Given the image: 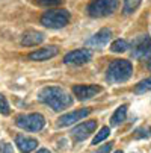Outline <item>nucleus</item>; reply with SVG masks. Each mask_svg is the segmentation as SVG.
I'll return each mask as SVG.
<instances>
[{
  "label": "nucleus",
  "mask_w": 151,
  "mask_h": 153,
  "mask_svg": "<svg viewBox=\"0 0 151 153\" xmlns=\"http://www.w3.org/2000/svg\"><path fill=\"white\" fill-rule=\"evenodd\" d=\"M133 65L127 59H115L106 73V80L110 83H122L132 77Z\"/></svg>",
  "instance_id": "obj_2"
},
{
  "label": "nucleus",
  "mask_w": 151,
  "mask_h": 153,
  "mask_svg": "<svg viewBox=\"0 0 151 153\" xmlns=\"http://www.w3.org/2000/svg\"><path fill=\"white\" fill-rule=\"evenodd\" d=\"M39 100L42 103L49 105L53 111H63L73 105V97L65 90L57 88V86H47L39 93Z\"/></svg>",
  "instance_id": "obj_1"
},
{
  "label": "nucleus",
  "mask_w": 151,
  "mask_h": 153,
  "mask_svg": "<svg viewBox=\"0 0 151 153\" xmlns=\"http://www.w3.org/2000/svg\"><path fill=\"white\" fill-rule=\"evenodd\" d=\"M91 58H92L91 50H88V49H77V50H73V52L67 53L65 58H63V62L68 64V65H82L85 62L91 61Z\"/></svg>",
  "instance_id": "obj_7"
},
{
  "label": "nucleus",
  "mask_w": 151,
  "mask_h": 153,
  "mask_svg": "<svg viewBox=\"0 0 151 153\" xmlns=\"http://www.w3.org/2000/svg\"><path fill=\"white\" fill-rule=\"evenodd\" d=\"M112 146H113V144H112V143H109V144H106V146L100 147V149H98L95 153H109V152L112 150Z\"/></svg>",
  "instance_id": "obj_24"
},
{
  "label": "nucleus",
  "mask_w": 151,
  "mask_h": 153,
  "mask_svg": "<svg viewBox=\"0 0 151 153\" xmlns=\"http://www.w3.org/2000/svg\"><path fill=\"white\" fill-rule=\"evenodd\" d=\"M141 5V0H124V12L130 14Z\"/></svg>",
  "instance_id": "obj_19"
},
{
  "label": "nucleus",
  "mask_w": 151,
  "mask_h": 153,
  "mask_svg": "<svg viewBox=\"0 0 151 153\" xmlns=\"http://www.w3.org/2000/svg\"><path fill=\"white\" fill-rule=\"evenodd\" d=\"M15 146L20 149V152L30 153L32 150H35L38 147V141L35 138H29V137H24V135H18L15 138Z\"/></svg>",
  "instance_id": "obj_14"
},
{
  "label": "nucleus",
  "mask_w": 151,
  "mask_h": 153,
  "mask_svg": "<svg viewBox=\"0 0 151 153\" xmlns=\"http://www.w3.org/2000/svg\"><path fill=\"white\" fill-rule=\"evenodd\" d=\"M95 129H97V120H89V121H85V123L76 126V127L73 129L71 135H73L74 140H77V141H83V140L88 138Z\"/></svg>",
  "instance_id": "obj_10"
},
{
  "label": "nucleus",
  "mask_w": 151,
  "mask_h": 153,
  "mask_svg": "<svg viewBox=\"0 0 151 153\" xmlns=\"http://www.w3.org/2000/svg\"><path fill=\"white\" fill-rule=\"evenodd\" d=\"M44 41V33L38 32V30H27L23 33V38H21V44L26 47H33L38 46Z\"/></svg>",
  "instance_id": "obj_13"
},
{
  "label": "nucleus",
  "mask_w": 151,
  "mask_h": 153,
  "mask_svg": "<svg viewBox=\"0 0 151 153\" xmlns=\"http://www.w3.org/2000/svg\"><path fill=\"white\" fill-rule=\"evenodd\" d=\"M136 138H150L151 137V127L150 126H142L136 130Z\"/></svg>",
  "instance_id": "obj_21"
},
{
  "label": "nucleus",
  "mask_w": 151,
  "mask_h": 153,
  "mask_svg": "<svg viewBox=\"0 0 151 153\" xmlns=\"http://www.w3.org/2000/svg\"><path fill=\"white\" fill-rule=\"evenodd\" d=\"M57 53H59L57 46H49L44 49H39L36 52H32L29 55V59L30 61H47V59H52L53 56H56Z\"/></svg>",
  "instance_id": "obj_12"
},
{
  "label": "nucleus",
  "mask_w": 151,
  "mask_h": 153,
  "mask_svg": "<svg viewBox=\"0 0 151 153\" xmlns=\"http://www.w3.org/2000/svg\"><path fill=\"white\" fill-rule=\"evenodd\" d=\"M35 2L41 6H57L63 2V0H35Z\"/></svg>",
  "instance_id": "obj_22"
},
{
  "label": "nucleus",
  "mask_w": 151,
  "mask_h": 153,
  "mask_svg": "<svg viewBox=\"0 0 151 153\" xmlns=\"http://www.w3.org/2000/svg\"><path fill=\"white\" fill-rule=\"evenodd\" d=\"M150 70H151V62H150Z\"/></svg>",
  "instance_id": "obj_27"
},
{
  "label": "nucleus",
  "mask_w": 151,
  "mask_h": 153,
  "mask_svg": "<svg viewBox=\"0 0 151 153\" xmlns=\"http://www.w3.org/2000/svg\"><path fill=\"white\" fill-rule=\"evenodd\" d=\"M36 153H50V152H49L47 149H41V150H38Z\"/></svg>",
  "instance_id": "obj_25"
},
{
  "label": "nucleus",
  "mask_w": 151,
  "mask_h": 153,
  "mask_svg": "<svg viewBox=\"0 0 151 153\" xmlns=\"http://www.w3.org/2000/svg\"><path fill=\"white\" fill-rule=\"evenodd\" d=\"M100 91H101V86H98V85H76L73 88V93H74V96L79 100L92 99Z\"/></svg>",
  "instance_id": "obj_11"
},
{
  "label": "nucleus",
  "mask_w": 151,
  "mask_h": 153,
  "mask_svg": "<svg viewBox=\"0 0 151 153\" xmlns=\"http://www.w3.org/2000/svg\"><path fill=\"white\" fill-rule=\"evenodd\" d=\"M89 114H91V108H82V109H77V111L68 112V114L62 115V117L57 120V126H60V127L71 126V124L80 121L82 118H85L86 115H89Z\"/></svg>",
  "instance_id": "obj_8"
},
{
  "label": "nucleus",
  "mask_w": 151,
  "mask_h": 153,
  "mask_svg": "<svg viewBox=\"0 0 151 153\" xmlns=\"http://www.w3.org/2000/svg\"><path fill=\"white\" fill-rule=\"evenodd\" d=\"M112 38V30L110 29H101L98 30L94 36H91L88 41H86V46L92 47V49H103L109 44V39Z\"/></svg>",
  "instance_id": "obj_9"
},
{
  "label": "nucleus",
  "mask_w": 151,
  "mask_h": 153,
  "mask_svg": "<svg viewBox=\"0 0 151 153\" xmlns=\"http://www.w3.org/2000/svg\"><path fill=\"white\" fill-rule=\"evenodd\" d=\"M119 0H91L88 5V14L94 18L107 17L116 11Z\"/></svg>",
  "instance_id": "obj_4"
},
{
  "label": "nucleus",
  "mask_w": 151,
  "mask_h": 153,
  "mask_svg": "<svg viewBox=\"0 0 151 153\" xmlns=\"http://www.w3.org/2000/svg\"><path fill=\"white\" fill-rule=\"evenodd\" d=\"M70 21V12L67 9H52L44 12L41 17V25L49 29H60L65 27Z\"/></svg>",
  "instance_id": "obj_3"
},
{
  "label": "nucleus",
  "mask_w": 151,
  "mask_h": 153,
  "mask_svg": "<svg viewBox=\"0 0 151 153\" xmlns=\"http://www.w3.org/2000/svg\"><path fill=\"white\" fill-rule=\"evenodd\" d=\"M0 153H14V149L8 143H0Z\"/></svg>",
  "instance_id": "obj_23"
},
{
  "label": "nucleus",
  "mask_w": 151,
  "mask_h": 153,
  "mask_svg": "<svg viewBox=\"0 0 151 153\" xmlns=\"http://www.w3.org/2000/svg\"><path fill=\"white\" fill-rule=\"evenodd\" d=\"M113 153H122V150H116V152H113Z\"/></svg>",
  "instance_id": "obj_26"
},
{
  "label": "nucleus",
  "mask_w": 151,
  "mask_h": 153,
  "mask_svg": "<svg viewBox=\"0 0 151 153\" xmlns=\"http://www.w3.org/2000/svg\"><path fill=\"white\" fill-rule=\"evenodd\" d=\"M15 124L20 127V129H24V130H29V132H38L42 127L46 126V118L44 115L41 114H23V115H18L15 118Z\"/></svg>",
  "instance_id": "obj_5"
},
{
  "label": "nucleus",
  "mask_w": 151,
  "mask_h": 153,
  "mask_svg": "<svg viewBox=\"0 0 151 153\" xmlns=\"http://www.w3.org/2000/svg\"><path fill=\"white\" fill-rule=\"evenodd\" d=\"M127 49H128V42L125 39H116V41H113L110 44V50L113 53H122Z\"/></svg>",
  "instance_id": "obj_16"
},
{
  "label": "nucleus",
  "mask_w": 151,
  "mask_h": 153,
  "mask_svg": "<svg viewBox=\"0 0 151 153\" xmlns=\"http://www.w3.org/2000/svg\"><path fill=\"white\" fill-rule=\"evenodd\" d=\"M132 56L136 59L151 58V38L148 35H139L132 42Z\"/></svg>",
  "instance_id": "obj_6"
},
{
  "label": "nucleus",
  "mask_w": 151,
  "mask_h": 153,
  "mask_svg": "<svg viewBox=\"0 0 151 153\" xmlns=\"http://www.w3.org/2000/svg\"><path fill=\"white\" fill-rule=\"evenodd\" d=\"M110 135V129L107 127V126H104V127H101L100 130H98V134L95 135V138L92 140V144L95 146V144H98V143H101V141H104L107 137Z\"/></svg>",
  "instance_id": "obj_17"
},
{
  "label": "nucleus",
  "mask_w": 151,
  "mask_h": 153,
  "mask_svg": "<svg viewBox=\"0 0 151 153\" xmlns=\"http://www.w3.org/2000/svg\"><path fill=\"white\" fill-rule=\"evenodd\" d=\"M9 112H11V109H9V103H8L6 97L0 94V114L2 115H9Z\"/></svg>",
  "instance_id": "obj_20"
},
{
  "label": "nucleus",
  "mask_w": 151,
  "mask_h": 153,
  "mask_svg": "<svg viewBox=\"0 0 151 153\" xmlns=\"http://www.w3.org/2000/svg\"><path fill=\"white\" fill-rule=\"evenodd\" d=\"M125 117H127V105H122L113 112V115L110 118V124L112 126H119L125 120Z\"/></svg>",
  "instance_id": "obj_15"
},
{
  "label": "nucleus",
  "mask_w": 151,
  "mask_h": 153,
  "mask_svg": "<svg viewBox=\"0 0 151 153\" xmlns=\"http://www.w3.org/2000/svg\"><path fill=\"white\" fill-rule=\"evenodd\" d=\"M147 91H151V77L139 82L135 88V93H138V94H142V93H147Z\"/></svg>",
  "instance_id": "obj_18"
}]
</instances>
